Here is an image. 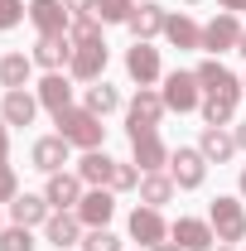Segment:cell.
<instances>
[{"label":"cell","mask_w":246,"mask_h":251,"mask_svg":"<svg viewBox=\"0 0 246 251\" xmlns=\"http://www.w3.org/2000/svg\"><path fill=\"white\" fill-rule=\"evenodd\" d=\"M29 58H34V68H44V73H63V68L73 63V39H68V34L39 39V44L29 49Z\"/></svg>","instance_id":"d6986e66"},{"label":"cell","mask_w":246,"mask_h":251,"mask_svg":"<svg viewBox=\"0 0 246 251\" xmlns=\"http://www.w3.org/2000/svg\"><path fill=\"white\" fill-rule=\"evenodd\" d=\"M53 126H58L63 140H68V145H77V150H101V140H106L101 116H92L87 106H68V111H58Z\"/></svg>","instance_id":"6da1fadb"},{"label":"cell","mask_w":246,"mask_h":251,"mask_svg":"<svg viewBox=\"0 0 246 251\" xmlns=\"http://www.w3.org/2000/svg\"><path fill=\"white\" fill-rule=\"evenodd\" d=\"M68 39H73V49H77V44H97V39H101L97 15H77V20H73V29H68Z\"/></svg>","instance_id":"d6a6232c"},{"label":"cell","mask_w":246,"mask_h":251,"mask_svg":"<svg viewBox=\"0 0 246 251\" xmlns=\"http://www.w3.org/2000/svg\"><path fill=\"white\" fill-rule=\"evenodd\" d=\"M164 39H169L174 49H203V25H198L193 15L179 10V15H169V20H164Z\"/></svg>","instance_id":"d4e9b609"},{"label":"cell","mask_w":246,"mask_h":251,"mask_svg":"<svg viewBox=\"0 0 246 251\" xmlns=\"http://www.w3.org/2000/svg\"><path fill=\"white\" fill-rule=\"evenodd\" d=\"M164 111H169L164 97L154 92V87H140V92L125 101V130H130V126H159V121H164Z\"/></svg>","instance_id":"5bb4252c"},{"label":"cell","mask_w":246,"mask_h":251,"mask_svg":"<svg viewBox=\"0 0 246 251\" xmlns=\"http://www.w3.org/2000/svg\"><path fill=\"white\" fill-rule=\"evenodd\" d=\"M82 218L77 213H53V218L44 222V242L49 247H58V251H68V247H82Z\"/></svg>","instance_id":"e0dca14e"},{"label":"cell","mask_w":246,"mask_h":251,"mask_svg":"<svg viewBox=\"0 0 246 251\" xmlns=\"http://www.w3.org/2000/svg\"><path fill=\"white\" fill-rule=\"evenodd\" d=\"M125 232H130V242H140L145 251H154L159 242H169V222L159 208H130V218H125Z\"/></svg>","instance_id":"5b68a950"},{"label":"cell","mask_w":246,"mask_h":251,"mask_svg":"<svg viewBox=\"0 0 246 251\" xmlns=\"http://www.w3.org/2000/svg\"><path fill=\"white\" fill-rule=\"evenodd\" d=\"M29 20L39 29V39H58V34L73 29V10L63 0H29Z\"/></svg>","instance_id":"ba28073f"},{"label":"cell","mask_w":246,"mask_h":251,"mask_svg":"<svg viewBox=\"0 0 246 251\" xmlns=\"http://www.w3.org/2000/svg\"><path fill=\"white\" fill-rule=\"evenodd\" d=\"M237 188H242V198H246V164H242V179H237Z\"/></svg>","instance_id":"b9f144b4"},{"label":"cell","mask_w":246,"mask_h":251,"mask_svg":"<svg viewBox=\"0 0 246 251\" xmlns=\"http://www.w3.org/2000/svg\"><path fill=\"white\" fill-rule=\"evenodd\" d=\"M25 15H29V10H25V0H0V29H15Z\"/></svg>","instance_id":"e575fe53"},{"label":"cell","mask_w":246,"mask_h":251,"mask_svg":"<svg viewBox=\"0 0 246 251\" xmlns=\"http://www.w3.org/2000/svg\"><path fill=\"white\" fill-rule=\"evenodd\" d=\"M159 97H164V106L169 111H198L203 106V82H198V73H184V68H174L169 77H164V87H159Z\"/></svg>","instance_id":"277c9868"},{"label":"cell","mask_w":246,"mask_h":251,"mask_svg":"<svg viewBox=\"0 0 246 251\" xmlns=\"http://www.w3.org/2000/svg\"><path fill=\"white\" fill-rule=\"evenodd\" d=\"M164 20H169V10H164V5L140 0V5L130 10L125 29H130V39H135V44H150V39H159V34H164Z\"/></svg>","instance_id":"7c38bea8"},{"label":"cell","mask_w":246,"mask_h":251,"mask_svg":"<svg viewBox=\"0 0 246 251\" xmlns=\"http://www.w3.org/2000/svg\"><path fill=\"white\" fill-rule=\"evenodd\" d=\"M82 251H121V237L111 227H87L82 232Z\"/></svg>","instance_id":"4dcf8cb0"},{"label":"cell","mask_w":246,"mask_h":251,"mask_svg":"<svg viewBox=\"0 0 246 251\" xmlns=\"http://www.w3.org/2000/svg\"><path fill=\"white\" fill-rule=\"evenodd\" d=\"M169 237H174L184 251H213V242H217V232H213L208 218H179L174 227H169Z\"/></svg>","instance_id":"2e32d148"},{"label":"cell","mask_w":246,"mask_h":251,"mask_svg":"<svg viewBox=\"0 0 246 251\" xmlns=\"http://www.w3.org/2000/svg\"><path fill=\"white\" fill-rule=\"evenodd\" d=\"M135 10V0H97V20L101 25H125Z\"/></svg>","instance_id":"1f68e13d"},{"label":"cell","mask_w":246,"mask_h":251,"mask_svg":"<svg viewBox=\"0 0 246 251\" xmlns=\"http://www.w3.org/2000/svg\"><path fill=\"white\" fill-rule=\"evenodd\" d=\"M154 251H184V247H179V242L169 237V242H159V247H154Z\"/></svg>","instance_id":"60d3db41"},{"label":"cell","mask_w":246,"mask_h":251,"mask_svg":"<svg viewBox=\"0 0 246 251\" xmlns=\"http://www.w3.org/2000/svg\"><path fill=\"white\" fill-rule=\"evenodd\" d=\"M125 73H130L140 87H154V82L164 77V68H159V49H154V44H130V49H125Z\"/></svg>","instance_id":"4fadbf2b"},{"label":"cell","mask_w":246,"mask_h":251,"mask_svg":"<svg viewBox=\"0 0 246 251\" xmlns=\"http://www.w3.org/2000/svg\"><path fill=\"white\" fill-rule=\"evenodd\" d=\"M111 174H116V159L106 155V150H82L77 179H82L87 188H111Z\"/></svg>","instance_id":"603a6c76"},{"label":"cell","mask_w":246,"mask_h":251,"mask_svg":"<svg viewBox=\"0 0 246 251\" xmlns=\"http://www.w3.org/2000/svg\"><path fill=\"white\" fill-rule=\"evenodd\" d=\"M10 208V222H20V227H44V222L53 218V203L44 198V193H20L15 203H5Z\"/></svg>","instance_id":"44dd1931"},{"label":"cell","mask_w":246,"mask_h":251,"mask_svg":"<svg viewBox=\"0 0 246 251\" xmlns=\"http://www.w3.org/2000/svg\"><path fill=\"white\" fill-rule=\"evenodd\" d=\"M198 82H203V92H213V97H232V101H242V77L227 68V63H217V58H203L198 68Z\"/></svg>","instance_id":"30bf717a"},{"label":"cell","mask_w":246,"mask_h":251,"mask_svg":"<svg viewBox=\"0 0 246 251\" xmlns=\"http://www.w3.org/2000/svg\"><path fill=\"white\" fill-rule=\"evenodd\" d=\"M68 150H73V145H68L63 135H39L29 145V159H34L39 174H58L63 164H68Z\"/></svg>","instance_id":"ac0fdd59"},{"label":"cell","mask_w":246,"mask_h":251,"mask_svg":"<svg viewBox=\"0 0 246 251\" xmlns=\"http://www.w3.org/2000/svg\"><path fill=\"white\" fill-rule=\"evenodd\" d=\"M184 5H198V0H184Z\"/></svg>","instance_id":"7dc6e473"},{"label":"cell","mask_w":246,"mask_h":251,"mask_svg":"<svg viewBox=\"0 0 246 251\" xmlns=\"http://www.w3.org/2000/svg\"><path fill=\"white\" fill-rule=\"evenodd\" d=\"M169 179L179 188H203L208 179V159L198 145H179V150H169Z\"/></svg>","instance_id":"8992f818"},{"label":"cell","mask_w":246,"mask_h":251,"mask_svg":"<svg viewBox=\"0 0 246 251\" xmlns=\"http://www.w3.org/2000/svg\"><path fill=\"white\" fill-rule=\"evenodd\" d=\"M34 97H39V106L44 111H68L73 106V77H63V73H44V82L34 87Z\"/></svg>","instance_id":"7402d4cb"},{"label":"cell","mask_w":246,"mask_h":251,"mask_svg":"<svg viewBox=\"0 0 246 251\" xmlns=\"http://www.w3.org/2000/svg\"><path fill=\"white\" fill-rule=\"evenodd\" d=\"M34 227H20V222H10L5 232H0V251H34Z\"/></svg>","instance_id":"f546056e"},{"label":"cell","mask_w":246,"mask_h":251,"mask_svg":"<svg viewBox=\"0 0 246 251\" xmlns=\"http://www.w3.org/2000/svg\"><path fill=\"white\" fill-rule=\"evenodd\" d=\"M217 5H222V10H232V15H242V10H246V0H217Z\"/></svg>","instance_id":"ab89813d"},{"label":"cell","mask_w":246,"mask_h":251,"mask_svg":"<svg viewBox=\"0 0 246 251\" xmlns=\"http://www.w3.org/2000/svg\"><path fill=\"white\" fill-rule=\"evenodd\" d=\"M20 198V179H15V169L0 159V203H15Z\"/></svg>","instance_id":"d590c367"},{"label":"cell","mask_w":246,"mask_h":251,"mask_svg":"<svg viewBox=\"0 0 246 251\" xmlns=\"http://www.w3.org/2000/svg\"><path fill=\"white\" fill-rule=\"evenodd\" d=\"M213 251H237V247H222V242H217V247H213Z\"/></svg>","instance_id":"ee69618b"},{"label":"cell","mask_w":246,"mask_h":251,"mask_svg":"<svg viewBox=\"0 0 246 251\" xmlns=\"http://www.w3.org/2000/svg\"><path fill=\"white\" fill-rule=\"evenodd\" d=\"M29 73H34V58H29V53H0V87H5V92L29 87Z\"/></svg>","instance_id":"484cf974"},{"label":"cell","mask_w":246,"mask_h":251,"mask_svg":"<svg viewBox=\"0 0 246 251\" xmlns=\"http://www.w3.org/2000/svg\"><path fill=\"white\" fill-rule=\"evenodd\" d=\"M232 135H237V150H246V121H237V126H232Z\"/></svg>","instance_id":"f35d334b"},{"label":"cell","mask_w":246,"mask_h":251,"mask_svg":"<svg viewBox=\"0 0 246 251\" xmlns=\"http://www.w3.org/2000/svg\"><path fill=\"white\" fill-rule=\"evenodd\" d=\"M34 116H39V97L34 92H5V101H0V121L5 126H34Z\"/></svg>","instance_id":"cb8c5ba5"},{"label":"cell","mask_w":246,"mask_h":251,"mask_svg":"<svg viewBox=\"0 0 246 251\" xmlns=\"http://www.w3.org/2000/svg\"><path fill=\"white\" fill-rule=\"evenodd\" d=\"M82 106H87L92 116H111V111L121 106V92H116L111 82H87V92H82Z\"/></svg>","instance_id":"83f0119b"},{"label":"cell","mask_w":246,"mask_h":251,"mask_svg":"<svg viewBox=\"0 0 246 251\" xmlns=\"http://www.w3.org/2000/svg\"><path fill=\"white\" fill-rule=\"evenodd\" d=\"M63 5L73 10V20H77V15H97V0H63Z\"/></svg>","instance_id":"8d00e7d4"},{"label":"cell","mask_w":246,"mask_h":251,"mask_svg":"<svg viewBox=\"0 0 246 251\" xmlns=\"http://www.w3.org/2000/svg\"><path fill=\"white\" fill-rule=\"evenodd\" d=\"M237 53H242V58H246V29H242V44H237Z\"/></svg>","instance_id":"7bdbcfd3"},{"label":"cell","mask_w":246,"mask_h":251,"mask_svg":"<svg viewBox=\"0 0 246 251\" xmlns=\"http://www.w3.org/2000/svg\"><path fill=\"white\" fill-rule=\"evenodd\" d=\"M237 44H242V20H237L232 10H222L217 20L203 25V49H208L213 58H217V53H232Z\"/></svg>","instance_id":"9c48e42d"},{"label":"cell","mask_w":246,"mask_h":251,"mask_svg":"<svg viewBox=\"0 0 246 251\" xmlns=\"http://www.w3.org/2000/svg\"><path fill=\"white\" fill-rule=\"evenodd\" d=\"M130 188H140V164L130 159V164H121L116 159V174H111V193H130Z\"/></svg>","instance_id":"836d02e7"},{"label":"cell","mask_w":246,"mask_h":251,"mask_svg":"<svg viewBox=\"0 0 246 251\" xmlns=\"http://www.w3.org/2000/svg\"><path fill=\"white\" fill-rule=\"evenodd\" d=\"M242 251H246V247H242Z\"/></svg>","instance_id":"c3c4849f"},{"label":"cell","mask_w":246,"mask_h":251,"mask_svg":"<svg viewBox=\"0 0 246 251\" xmlns=\"http://www.w3.org/2000/svg\"><path fill=\"white\" fill-rule=\"evenodd\" d=\"M198 150H203L208 164H227V159L237 155V135H232V126H203Z\"/></svg>","instance_id":"ffe728a7"},{"label":"cell","mask_w":246,"mask_h":251,"mask_svg":"<svg viewBox=\"0 0 246 251\" xmlns=\"http://www.w3.org/2000/svg\"><path fill=\"white\" fill-rule=\"evenodd\" d=\"M82 193H87V184L77 179V169H73V174L58 169V174H49V184H44V198L53 203V213H73V208L82 203Z\"/></svg>","instance_id":"8fae6325"},{"label":"cell","mask_w":246,"mask_h":251,"mask_svg":"<svg viewBox=\"0 0 246 251\" xmlns=\"http://www.w3.org/2000/svg\"><path fill=\"white\" fill-rule=\"evenodd\" d=\"M208 222H213L217 242L232 247V242H246V203L232 198V193H217L213 208H208Z\"/></svg>","instance_id":"7a4b0ae2"},{"label":"cell","mask_w":246,"mask_h":251,"mask_svg":"<svg viewBox=\"0 0 246 251\" xmlns=\"http://www.w3.org/2000/svg\"><path fill=\"white\" fill-rule=\"evenodd\" d=\"M0 159H10V126L0 121Z\"/></svg>","instance_id":"74e56055"},{"label":"cell","mask_w":246,"mask_h":251,"mask_svg":"<svg viewBox=\"0 0 246 251\" xmlns=\"http://www.w3.org/2000/svg\"><path fill=\"white\" fill-rule=\"evenodd\" d=\"M242 97H246V77H242Z\"/></svg>","instance_id":"bcb514c9"},{"label":"cell","mask_w":246,"mask_h":251,"mask_svg":"<svg viewBox=\"0 0 246 251\" xmlns=\"http://www.w3.org/2000/svg\"><path fill=\"white\" fill-rule=\"evenodd\" d=\"M130 159L140 164V174H154L169 164V145L159 140V126H130Z\"/></svg>","instance_id":"3957f363"},{"label":"cell","mask_w":246,"mask_h":251,"mask_svg":"<svg viewBox=\"0 0 246 251\" xmlns=\"http://www.w3.org/2000/svg\"><path fill=\"white\" fill-rule=\"evenodd\" d=\"M73 213L82 218V227H106V222L116 218V193H111V188H87Z\"/></svg>","instance_id":"9a60e30c"},{"label":"cell","mask_w":246,"mask_h":251,"mask_svg":"<svg viewBox=\"0 0 246 251\" xmlns=\"http://www.w3.org/2000/svg\"><path fill=\"white\" fill-rule=\"evenodd\" d=\"M0 232H5V213H0Z\"/></svg>","instance_id":"f6af8a7d"},{"label":"cell","mask_w":246,"mask_h":251,"mask_svg":"<svg viewBox=\"0 0 246 251\" xmlns=\"http://www.w3.org/2000/svg\"><path fill=\"white\" fill-rule=\"evenodd\" d=\"M106 39H97V44H77L73 49V63H68V77L73 82H101V73H106Z\"/></svg>","instance_id":"52a82bcc"},{"label":"cell","mask_w":246,"mask_h":251,"mask_svg":"<svg viewBox=\"0 0 246 251\" xmlns=\"http://www.w3.org/2000/svg\"><path fill=\"white\" fill-rule=\"evenodd\" d=\"M203 126H237V101L232 97H213V92H203Z\"/></svg>","instance_id":"f1b7e54d"},{"label":"cell","mask_w":246,"mask_h":251,"mask_svg":"<svg viewBox=\"0 0 246 251\" xmlns=\"http://www.w3.org/2000/svg\"><path fill=\"white\" fill-rule=\"evenodd\" d=\"M174 188H179V184H174L164 169H154V174H140V203H145V208H164V203L174 198Z\"/></svg>","instance_id":"4316f807"}]
</instances>
